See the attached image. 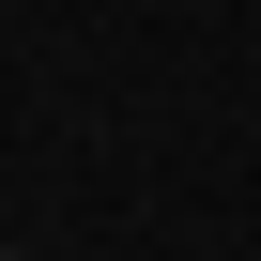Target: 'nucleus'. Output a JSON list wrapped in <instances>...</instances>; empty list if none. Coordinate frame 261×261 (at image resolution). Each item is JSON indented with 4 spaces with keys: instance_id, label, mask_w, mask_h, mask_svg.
Listing matches in <instances>:
<instances>
[{
    "instance_id": "f257e3e1",
    "label": "nucleus",
    "mask_w": 261,
    "mask_h": 261,
    "mask_svg": "<svg viewBox=\"0 0 261 261\" xmlns=\"http://www.w3.org/2000/svg\"><path fill=\"white\" fill-rule=\"evenodd\" d=\"M0 261H16V246H0Z\"/></svg>"
}]
</instances>
